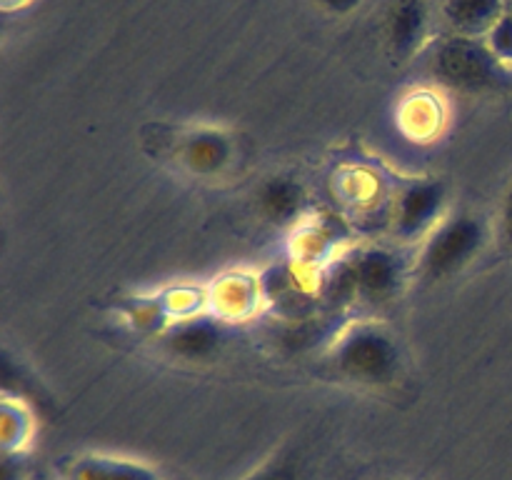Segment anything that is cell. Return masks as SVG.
I'll return each mask as SVG.
<instances>
[{"label":"cell","mask_w":512,"mask_h":480,"mask_svg":"<svg viewBox=\"0 0 512 480\" xmlns=\"http://www.w3.org/2000/svg\"><path fill=\"white\" fill-rule=\"evenodd\" d=\"M330 358L345 380L375 388L395 383L403 368V355L395 335L373 320H360L343 330L333 343Z\"/></svg>","instance_id":"obj_1"},{"label":"cell","mask_w":512,"mask_h":480,"mask_svg":"<svg viewBox=\"0 0 512 480\" xmlns=\"http://www.w3.org/2000/svg\"><path fill=\"white\" fill-rule=\"evenodd\" d=\"M240 480H303V460L295 450H278Z\"/></svg>","instance_id":"obj_12"},{"label":"cell","mask_w":512,"mask_h":480,"mask_svg":"<svg viewBox=\"0 0 512 480\" xmlns=\"http://www.w3.org/2000/svg\"><path fill=\"white\" fill-rule=\"evenodd\" d=\"M445 188L438 180H415L395 200L393 225L398 238L423 240L443 220Z\"/></svg>","instance_id":"obj_5"},{"label":"cell","mask_w":512,"mask_h":480,"mask_svg":"<svg viewBox=\"0 0 512 480\" xmlns=\"http://www.w3.org/2000/svg\"><path fill=\"white\" fill-rule=\"evenodd\" d=\"M425 5L423 0H398L388 15L390 43L398 53H408L418 45L425 30Z\"/></svg>","instance_id":"obj_10"},{"label":"cell","mask_w":512,"mask_h":480,"mask_svg":"<svg viewBox=\"0 0 512 480\" xmlns=\"http://www.w3.org/2000/svg\"><path fill=\"white\" fill-rule=\"evenodd\" d=\"M488 48L498 60H512V13H505L498 23L490 28Z\"/></svg>","instance_id":"obj_14"},{"label":"cell","mask_w":512,"mask_h":480,"mask_svg":"<svg viewBox=\"0 0 512 480\" xmlns=\"http://www.w3.org/2000/svg\"><path fill=\"white\" fill-rule=\"evenodd\" d=\"M220 340H223V333L208 318H180L165 335L170 353L185 360L208 358L220 348Z\"/></svg>","instance_id":"obj_7"},{"label":"cell","mask_w":512,"mask_h":480,"mask_svg":"<svg viewBox=\"0 0 512 480\" xmlns=\"http://www.w3.org/2000/svg\"><path fill=\"white\" fill-rule=\"evenodd\" d=\"M405 265L395 250L363 248L340 270V293L365 305L390 303L400 293Z\"/></svg>","instance_id":"obj_3"},{"label":"cell","mask_w":512,"mask_h":480,"mask_svg":"<svg viewBox=\"0 0 512 480\" xmlns=\"http://www.w3.org/2000/svg\"><path fill=\"white\" fill-rule=\"evenodd\" d=\"M303 185L290 178H270L258 190V208L270 223H290L303 213Z\"/></svg>","instance_id":"obj_8"},{"label":"cell","mask_w":512,"mask_h":480,"mask_svg":"<svg viewBox=\"0 0 512 480\" xmlns=\"http://www.w3.org/2000/svg\"><path fill=\"white\" fill-rule=\"evenodd\" d=\"M443 15L460 35L490 33L503 18V0H445Z\"/></svg>","instance_id":"obj_9"},{"label":"cell","mask_w":512,"mask_h":480,"mask_svg":"<svg viewBox=\"0 0 512 480\" xmlns=\"http://www.w3.org/2000/svg\"><path fill=\"white\" fill-rule=\"evenodd\" d=\"M433 73L453 88L480 90L498 78V58L488 45L475 43L470 35H458L438 45L433 55Z\"/></svg>","instance_id":"obj_4"},{"label":"cell","mask_w":512,"mask_h":480,"mask_svg":"<svg viewBox=\"0 0 512 480\" xmlns=\"http://www.w3.org/2000/svg\"><path fill=\"white\" fill-rule=\"evenodd\" d=\"M485 225L475 215L460 213L443 218L423 240L418 253V273L430 283H440L468 268L483 250Z\"/></svg>","instance_id":"obj_2"},{"label":"cell","mask_w":512,"mask_h":480,"mask_svg":"<svg viewBox=\"0 0 512 480\" xmlns=\"http://www.w3.org/2000/svg\"><path fill=\"white\" fill-rule=\"evenodd\" d=\"M498 225H500V238L512 248V185L505 193L503 203H500L498 210Z\"/></svg>","instance_id":"obj_15"},{"label":"cell","mask_w":512,"mask_h":480,"mask_svg":"<svg viewBox=\"0 0 512 480\" xmlns=\"http://www.w3.org/2000/svg\"><path fill=\"white\" fill-rule=\"evenodd\" d=\"M318 3L323 5V8L333 10V13H350V10L358 8L363 0H318Z\"/></svg>","instance_id":"obj_16"},{"label":"cell","mask_w":512,"mask_h":480,"mask_svg":"<svg viewBox=\"0 0 512 480\" xmlns=\"http://www.w3.org/2000/svg\"><path fill=\"white\" fill-rule=\"evenodd\" d=\"M230 158L228 140L218 133H198L188 138L183 148V160L195 173H215L225 168Z\"/></svg>","instance_id":"obj_11"},{"label":"cell","mask_w":512,"mask_h":480,"mask_svg":"<svg viewBox=\"0 0 512 480\" xmlns=\"http://www.w3.org/2000/svg\"><path fill=\"white\" fill-rule=\"evenodd\" d=\"M63 480H160V475L143 460L90 453L68 460Z\"/></svg>","instance_id":"obj_6"},{"label":"cell","mask_w":512,"mask_h":480,"mask_svg":"<svg viewBox=\"0 0 512 480\" xmlns=\"http://www.w3.org/2000/svg\"><path fill=\"white\" fill-rule=\"evenodd\" d=\"M15 428L13 440L5 445V453H15V450L23 448L25 438H28V415H23V408H13L10 400H5V408H3V433L5 430Z\"/></svg>","instance_id":"obj_13"}]
</instances>
